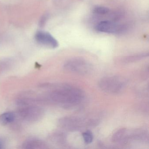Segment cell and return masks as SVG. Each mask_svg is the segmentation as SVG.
<instances>
[{
  "label": "cell",
  "mask_w": 149,
  "mask_h": 149,
  "mask_svg": "<svg viewBox=\"0 0 149 149\" xmlns=\"http://www.w3.org/2000/svg\"><path fill=\"white\" fill-rule=\"evenodd\" d=\"M124 27L110 21H103L99 22L96 26V29L101 33H118L123 32Z\"/></svg>",
  "instance_id": "6"
},
{
  "label": "cell",
  "mask_w": 149,
  "mask_h": 149,
  "mask_svg": "<svg viewBox=\"0 0 149 149\" xmlns=\"http://www.w3.org/2000/svg\"><path fill=\"white\" fill-rule=\"evenodd\" d=\"M23 147L25 149H43L46 148L44 142L37 139H31L25 142Z\"/></svg>",
  "instance_id": "9"
},
{
  "label": "cell",
  "mask_w": 149,
  "mask_h": 149,
  "mask_svg": "<svg viewBox=\"0 0 149 149\" xmlns=\"http://www.w3.org/2000/svg\"><path fill=\"white\" fill-rule=\"evenodd\" d=\"M66 135L63 132H56L51 135L52 141L58 144H64L66 142Z\"/></svg>",
  "instance_id": "11"
},
{
  "label": "cell",
  "mask_w": 149,
  "mask_h": 149,
  "mask_svg": "<svg viewBox=\"0 0 149 149\" xmlns=\"http://www.w3.org/2000/svg\"><path fill=\"white\" fill-rule=\"evenodd\" d=\"M15 118V115L13 112H8L0 115V123L6 125L12 123Z\"/></svg>",
  "instance_id": "10"
},
{
  "label": "cell",
  "mask_w": 149,
  "mask_h": 149,
  "mask_svg": "<svg viewBox=\"0 0 149 149\" xmlns=\"http://www.w3.org/2000/svg\"><path fill=\"white\" fill-rule=\"evenodd\" d=\"M35 39L39 44L50 48H56L59 45L55 38L49 33L44 31H40L36 33Z\"/></svg>",
  "instance_id": "7"
},
{
  "label": "cell",
  "mask_w": 149,
  "mask_h": 149,
  "mask_svg": "<svg viewBox=\"0 0 149 149\" xmlns=\"http://www.w3.org/2000/svg\"><path fill=\"white\" fill-rule=\"evenodd\" d=\"M93 11H94V13L97 14L104 15L106 14L109 13V9L105 7L97 6L94 8Z\"/></svg>",
  "instance_id": "14"
},
{
  "label": "cell",
  "mask_w": 149,
  "mask_h": 149,
  "mask_svg": "<svg viewBox=\"0 0 149 149\" xmlns=\"http://www.w3.org/2000/svg\"><path fill=\"white\" fill-rule=\"evenodd\" d=\"M2 148V144L0 142V149H1Z\"/></svg>",
  "instance_id": "15"
},
{
  "label": "cell",
  "mask_w": 149,
  "mask_h": 149,
  "mask_svg": "<svg viewBox=\"0 0 149 149\" xmlns=\"http://www.w3.org/2000/svg\"><path fill=\"white\" fill-rule=\"evenodd\" d=\"M83 137L84 143L86 144H89L92 143L93 140V135L92 132L90 130H87L82 134Z\"/></svg>",
  "instance_id": "13"
},
{
  "label": "cell",
  "mask_w": 149,
  "mask_h": 149,
  "mask_svg": "<svg viewBox=\"0 0 149 149\" xmlns=\"http://www.w3.org/2000/svg\"><path fill=\"white\" fill-rule=\"evenodd\" d=\"M148 56V54H142L136 55L131 56H127L125 57L123 60V62L125 63H129L134 62L136 61L142 60L145 57Z\"/></svg>",
  "instance_id": "12"
},
{
  "label": "cell",
  "mask_w": 149,
  "mask_h": 149,
  "mask_svg": "<svg viewBox=\"0 0 149 149\" xmlns=\"http://www.w3.org/2000/svg\"><path fill=\"white\" fill-rule=\"evenodd\" d=\"M144 138L142 129L129 130L122 128L117 131L112 136V141L120 144L127 145L132 142H142Z\"/></svg>",
  "instance_id": "3"
},
{
  "label": "cell",
  "mask_w": 149,
  "mask_h": 149,
  "mask_svg": "<svg viewBox=\"0 0 149 149\" xmlns=\"http://www.w3.org/2000/svg\"><path fill=\"white\" fill-rule=\"evenodd\" d=\"M127 83V80L123 77L110 76L102 78L98 82V86L106 93L118 94L124 90Z\"/></svg>",
  "instance_id": "4"
},
{
  "label": "cell",
  "mask_w": 149,
  "mask_h": 149,
  "mask_svg": "<svg viewBox=\"0 0 149 149\" xmlns=\"http://www.w3.org/2000/svg\"><path fill=\"white\" fill-rule=\"evenodd\" d=\"M66 71L80 75H86L92 71V65L85 59L74 57L67 61L63 65Z\"/></svg>",
  "instance_id": "5"
},
{
  "label": "cell",
  "mask_w": 149,
  "mask_h": 149,
  "mask_svg": "<svg viewBox=\"0 0 149 149\" xmlns=\"http://www.w3.org/2000/svg\"><path fill=\"white\" fill-rule=\"evenodd\" d=\"M98 124L97 119L74 116L64 117L58 121V124L61 128L70 132L77 131L88 126H95Z\"/></svg>",
  "instance_id": "2"
},
{
  "label": "cell",
  "mask_w": 149,
  "mask_h": 149,
  "mask_svg": "<svg viewBox=\"0 0 149 149\" xmlns=\"http://www.w3.org/2000/svg\"><path fill=\"white\" fill-rule=\"evenodd\" d=\"M84 98L83 91L68 84H61L48 94L47 98L50 102L65 108H71L81 104Z\"/></svg>",
  "instance_id": "1"
},
{
  "label": "cell",
  "mask_w": 149,
  "mask_h": 149,
  "mask_svg": "<svg viewBox=\"0 0 149 149\" xmlns=\"http://www.w3.org/2000/svg\"><path fill=\"white\" fill-rule=\"evenodd\" d=\"M20 115L22 118L27 121H37L43 114L42 109L38 107H28L20 111Z\"/></svg>",
  "instance_id": "8"
}]
</instances>
